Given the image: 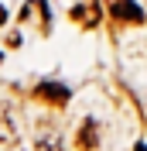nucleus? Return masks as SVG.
Listing matches in <instances>:
<instances>
[{
    "label": "nucleus",
    "mask_w": 147,
    "mask_h": 151,
    "mask_svg": "<svg viewBox=\"0 0 147 151\" xmlns=\"http://www.w3.org/2000/svg\"><path fill=\"white\" fill-rule=\"evenodd\" d=\"M4 24H7V7L0 4V28H4Z\"/></svg>",
    "instance_id": "0eeeda50"
},
{
    "label": "nucleus",
    "mask_w": 147,
    "mask_h": 151,
    "mask_svg": "<svg viewBox=\"0 0 147 151\" xmlns=\"http://www.w3.org/2000/svg\"><path fill=\"white\" fill-rule=\"evenodd\" d=\"M99 144V127H96V120H82V127L75 131V148L79 151H92Z\"/></svg>",
    "instance_id": "39448f33"
},
{
    "label": "nucleus",
    "mask_w": 147,
    "mask_h": 151,
    "mask_svg": "<svg viewBox=\"0 0 147 151\" xmlns=\"http://www.w3.org/2000/svg\"><path fill=\"white\" fill-rule=\"evenodd\" d=\"M38 151H62V141L58 137H45V141H38Z\"/></svg>",
    "instance_id": "423d86ee"
},
{
    "label": "nucleus",
    "mask_w": 147,
    "mask_h": 151,
    "mask_svg": "<svg viewBox=\"0 0 147 151\" xmlns=\"http://www.w3.org/2000/svg\"><path fill=\"white\" fill-rule=\"evenodd\" d=\"M17 144V127H14V113L10 106H0V148H14Z\"/></svg>",
    "instance_id": "20e7f679"
},
{
    "label": "nucleus",
    "mask_w": 147,
    "mask_h": 151,
    "mask_svg": "<svg viewBox=\"0 0 147 151\" xmlns=\"http://www.w3.org/2000/svg\"><path fill=\"white\" fill-rule=\"evenodd\" d=\"M34 96L45 100V103H51V106H65L72 93H69V86H62V83H38Z\"/></svg>",
    "instance_id": "f257e3e1"
},
{
    "label": "nucleus",
    "mask_w": 147,
    "mask_h": 151,
    "mask_svg": "<svg viewBox=\"0 0 147 151\" xmlns=\"http://www.w3.org/2000/svg\"><path fill=\"white\" fill-rule=\"evenodd\" d=\"M99 17H103V10H99L96 0H86V4H79V7H72V21H79L82 28H96Z\"/></svg>",
    "instance_id": "7ed1b4c3"
},
{
    "label": "nucleus",
    "mask_w": 147,
    "mask_h": 151,
    "mask_svg": "<svg viewBox=\"0 0 147 151\" xmlns=\"http://www.w3.org/2000/svg\"><path fill=\"white\" fill-rule=\"evenodd\" d=\"M110 10H113V17L123 21V24H140V21H144V10L133 4V0H113Z\"/></svg>",
    "instance_id": "f03ea898"
}]
</instances>
